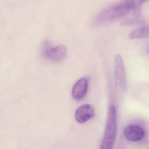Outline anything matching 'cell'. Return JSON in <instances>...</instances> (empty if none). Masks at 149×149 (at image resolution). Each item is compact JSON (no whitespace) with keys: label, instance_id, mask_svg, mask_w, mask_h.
<instances>
[{"label":"cell","instance_id":"cell-1","mask_svg":"<svg viewBox=\"0 0 149 149\" xmlns=\"http://www.w3.org/2000/svg\"><path fill=\"white\" fill-rule=\"evenodd\" d=\"M145 1H123L108 7L100 13L97 17L98 24L112 21L119 19L133 11L136 15L139 14L141 6Z\"/></svg>","mask_w":149,"mask_h":149},{"label":"cell","instance_id":"cell-2","mask_svg":"<svg viewBox=\"0 0 149 149\" xmlns=\"http://www.w3.org/2000/svg\"><path fill=\"white\" fill-rule=\"evenodd\" d=\"M117 133L116 111L114 105L109 108L106 127L100 149H113Z\"/></svg>","mask_w":149,"mask_h":149},{"label":"cell","instance_id":"cell-3","mask_svg":"<svg viewBox=\"0 0 149 149\" xmlns=\"http://www.w3.org/2000/svg\"><path fill=\"white\" fill-rule=\"evenodd\" d=\"M42 53L47 59L53 61L59 62L63 61L67 56V49L62 45L52 47L49 42L46 41L42 45Z\"/></svg>","mask_w":149,"mask_h":149},{"label":"cell","instance_id":"cell-4","mask_svg":"<svg viewBox=\"0 0 149 149\" xmlns=\"http://www.w3.org/2000/svg\"><path fill=\"white\" fill-rule=\"evenodd\" d=\"M114 76L117 88L121 90L125 89L127 85L126 72L123 57L119 54L115 57Z\"/></svg>","mask_w":149,"mask_h":149},{"label":"cell","instance_id":"cell-5","mask_svg":"<svg viewBox=\"0 0 149 149\" xmlns=\"http://www.w3.org/2000/svg\"><path fill=\"white\" fill-rule=\"evenodd\" d=\"M95 114L94 107L91 104H85L76 110L75 118L78 123L83 124L92 118Z\"/></svg>","mask_w":149,"mask_h":149},{"label":"cell","instance_id":"cell-6","mask_svg":"<svg viewBox=\"0 0 149 149\" xmlns=\"http://www.w3.org/2000/svg\"><path fill=\"white\" fill-rule=\"evenodd\" d=\"M125 136L129 141L136 142L144 137L145 131L140 125L132 124L127 126L124 131Z\"/></svg>","mask_w":149,"mask_h":149},{"label":"cell","instance_id":"cell-7","mask_svg":"<svg viewBox=\"0 0 149 149\" xmlns=\"http://www.w3.org/2000/svg\"><path fill=\"white\" fill-rule=\"evenodd\" d=\"M88 87V81L86 78L79 79L74 84L72 91V95L76 100H81L86 95Z\"/></svg>","mask_w":149,"mask_h":149},{"label":"cell","instance_id":"cell-8","mask_svg":"<svg viewBox=\"0 0 149 149\" xmlns=\"http://www.w3.org/2000/svg\"><path fill=\"white\" fill-rule=\"evenodd\" d=\"M149 37V27H141L132 30L130 34L129 38L131 39Z\"/></svg>","mask_w":149,"mask_h":149},{"label":"cell","instance_id":"cell-9","mask_svg":"<svg viewBox=\"0 0 149 149\" xmlns=\"http://www.w3.org/2000/svg\"></svg>","mask_w":149,"mask_h":149}]
</instances>
